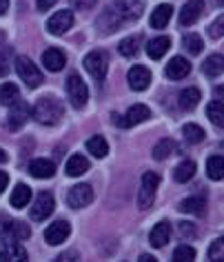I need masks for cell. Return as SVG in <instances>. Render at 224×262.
I'll return each mask as SVG.
<instances>
[{
    "label": "cell",
    "instance_id": "obj_1",
    "mask_svg": "<svg viewBox=\"0 0 224 262\" xmlns=\"http://www.w3.org/2000/svg\"><path fill=\"white\" fill-rule=\"evenodd\" d=\"M144 11V0H116L111 7L104 9V14L98 18V27L104 34H114L124 23H131L140 18Z\"/></svg>",
    "mask_w": 224,
    "mask_h": 262
},
{
    "label": "cell",
    "instance_id": "obj_2",
    "mask_svg": "<svg viewBox=\"0 0 224 262\" xmlns=\"http://www.w3.org/2000/svg\"><path fill=\"white\" fill-rule=\"evenodd\" d=\"M62 102L58 98H51V96H44L36 102L34 107V120H38L40 124H56L58 120L62 118Z\"/></svg>",
    "mask_w": 224,
    "mask_h": 262
},
{
    "label": "cell",
    "instance_id": "obj_3",
    "mask_svg": "<svg viewBox=\"0 0 224 262\" xmlns=\"http://www.w3.org/2000/svg\"><path fill=\"white\" fill-rule=\"evenodd\" d=\"M16 71H18V76H20V80L27 84L29 89H36V87H40V84L44 82L42 71L38 69V64H34V60L27 58V56H18L16 58Z\"/></svg>",
    "mask_w": 224,
    "mask_h": 262
},
{
    "label": "cell",
    "instance_id": "obj_4",
    "mask_svg": "<svg viewBox=\"0 0 224 262\" xmlns=\"http://www.w3.org/2000/svg\"><path fill=\"white\" fill-rule=\"evenodd\" d=\"M84 69L91 74L96 82H104L107 78V71H109V56L107 51H91V54L84 56Z\"/></svg>",
    "mask_w": 224,
    "mask_h": 262
},
{
    "label": "cell",
    "instance_id": "obj_5",
    "mask_svg": "<svg viewBox=\"0 0 224 262\" xmlns=\"http://www.w3.org/2000/svg\"><path fill=\"white\" fill-rule=\"evenodd\" d=\"M158 185H160V176L153 171H144L142 182H140V193H138V207H140L142 211L153 205Z\"/></svg>",
    "mask_w": 224,
    "mask_h": 262
},
{
    "label": "cell",
    "instance_id": "obj_6",
    "mask_svg": "<svg viewBox=\"0 0 224 262\" xmlns=\"http://www.w3.org/2000/svg\"><path fill=\"white\" fill-rule=\"evenodd\" d=\"M67 94H69V100L76 109H82L89 100V87L78 74H71L67 78Z\"/></svg>",
    "mask_w": 224,
    "mask_h": 262
},
{
    "label": "cell",
    "instance_id": "obj_7",
    "mask_svg": "<svg viewBox=\"0 0 224 262\" xmlns=\"http://www.w3.org/2000/svg\"><path fill=\"white\" fill-rule=\"evenodd\" d=\"M149 118H151L149 107H144V104H133L124 116H116V124L122 129H129V127H136V124L149 120Z\"/></svg>",
    "mask_w": 224,
    "mask_h": 262
},
{
    "label": "cell",
    "instance_id": "obj_8",
    "mask_svg": "<svg viewBox=\"0 0 224 262\" xmlns=\"http://www.w3.org/2000/svg\"><path fill=\"white\" fill-rule=\"evenodd\" d=\"M71 25H74V11L62 9V11H56L47 20V31L54 36H62L71 29Z\"/></svg>",
    "mask_w": 224,
    "mask_h": 262
},
{
    "label": "cell",
    "instance_id": "obj_9",
    "mask_svg": "<svg viewBox=\"0 0 224 262\" xmlns=\"http://www.w3.org/2000/svg\"><path fill=\"white\" fill-rule=\"evenodd\" d=\"M54 207H56V200L49 191H42L38 193V198L34 200V207H31V220H44L54 213Z\"/></svg>",
    "mask_w": 224,
    "mask_h": 262
},
{
    "label": "cell",
    "instance_id": "obj_10",
    "mask_svg": "<svg viewBox=\"0 0 224 262\" xmlns=\"http://www.w3.org/2000/svg\"><path fill=\"white\" fill-rule=\"evenodd\" d=\"M94 200V189H91V185H76L74 189H69L67 193V205L71 209H82L87 207L89 202Z\"/></svg>",
    "mask_w": 224,
    "mask_h": 262
},
{
    "label": "cell",
    "instance_id": "obj_11",
    "mask_svg": "<svg viewBox=\"0 0 224 262\" xmlns=\"http://www.w3.org/2000/svg\"><path fill=\"white\" fill-rule=\"evenodd\" d=\"M0 260H7V262H23L27 260V251H25L23 245H18L11 238L0 242Z\"/></svg>",
    "mask_w": 224,
    "mask_h": 262
},
{
    "label": "cell",
    "instance_id": "obj_12",
    "mask_svg": "<svg viewBox=\"0 0 224 262\" xmlns=\"http://www.w3.org/2000/svg\"><path fill=\"white\" fill-rule=\"evenodd\" d=\"M202 11H204L202 0H187L184 7L180 9V25L182 27H189V25L197 23V18L202 16Z\"/></svg>",
    "mask_w": 224,
    "mask_h": 262
},
{
    "label": "cell",
    "instance_id": "obj_13",
    "mask_svg": "<svg viewBox=\"0 0 224 262\" xmlns=\"http://www.w3.org/2000/svg\"><path fill=\"white\" fill-rule=\"evenodd\" d=\"M71 233V227L67 220H58L54 222V225L47 227V231H44V240L49 242V245H60V242H64L69 238Z\"/></svg>",
    "mask_w": 224,
    "mask_h": 262
},
{
    "label": "cell",
    "instance_id": "obj_14",
    "mask_svg": "<svg viewBox=\"0 0 224 262\" xmlns=\"http://www.w3.org/2000/svg\"><path fill=\"white\" fill-rule=\"evenodd\" d=\"M27 118H29V104L23 102V100L14 102V104L9 107V129L18 131L20 127H25Z\"/></svg>",
    "mask_w": 224,
    "mask_h": 262
},
{
    "label": "cell",
    "instance_id": "obj_15",
    "mask_svg": "<svg viewBox=\"0 0 224 262\" xmlns=\"http://www.w3.org/2000/svg\"><path fill=\"white\" fill-rule=\"evenodd\" d=\"M129 84H131V89H136V91L147 89L151 84V71L147 67H142V64H133V67L129 69Z\"/></svg>",
    "mask_w": 224,
    "mask_h": 262
},
{
    "label": "cell",
    "instance_id": "obj_16",
    "mask_svg": "<svg viewBox=\"0 0 224 262\" xmlns=\"http://www.w3.org/2000/svg\"><path fill=\"white\" fill-rule=\"evenodd\" d=\"M167 78H171V80H182V78H187L191 74V62L187 60V58H171L169 64H167Z\"/></svg>",
    "mask_w": 224,
    "mask_h": 262
},
{
    "label": "cell",
    "instance_id": "obj_17",
    "mask_svg": "<svg viewBox=\"0 0 224 262\" xmlns=\"http://www.w3.org/2000/svg\"><path fill=\"white\" fill-rule=\"evenodd\" d=\"M169 238H171V225L167 220H162L153 227V231H151V235H149V242H151L153 249H162V247L169 245Z\"/></svg>",
    "mask_w": 224,
    "mask_h": 262
},
{
    "label": "cell",
    "instance_id": "obj_18",
    "mask_svg": "<svg viewBox=\"0 0 224 262\" xmlns=\"http://www.w3.org/2000/svg\"><path fill=\"white\" fill-rule=\"evenodd\" d=\"M42 64H44V67H47L49 71H62L64 64H67V56H64L60 49L51 47V49H47V51L42 54Z\"/></svg>",
    "mask_w": 224,
    "mask_h": 262
},
{
    "label": "cell",
    "instance_id": "obj_19",
    "mask_svg": "<svg viewBox=\"0 0 224 262\" xmlns=\"http://www.w3.org/2000/svg\"><path fill=\"white\" fill-rule=\"evenodd\" d=\"M29 173L34 178H51L56 173V165L47 158H36L29 162Z\"/></svg>",
    "mask_w": 224,
    "mask_h": 262
},
{
    "label": "cell",
    "instance_id": "obj_20",
    "mask_svg": "<svg viewBox=\"0 0 224 262\" xmlns=\"http://www.w3.org/2000/svg\"><path fill=\"white\" fill-rule=\"evenodd\" d=\"M169 47H171V38L158 36V38H153V40H149L147 54H149V58H153V60H160V58L169 51Z\"/></svg>",
    "mask_w": 224,
    "mask_h": 262
},
{
    "label": "cell",
    "instance_id": "obj_21",
    "mask_svg": "<svg viewBox=\"0 0 224 262\" xmlns=\"http://www.w3.org/2000/svg\"><path fill=\"white\" fill-rule=\"evenodd\" d=\"M171 14H173V7L171 5H158L155 11L151 14V27L153 29H164L167 27V23L171 20Z\"/></svg>",
    "mask_w": 224,
    "mask_h": 262
},
{
    "label": "cell",
    "instance_id": "obj_22",
    "mask_svg": "<svg viewBox=\"0 0 224 262\" xmlns=\"http://www.w3.org/2000/svg\"><path fill=\"white\" fill-rule=\"evenodd\" d=\"M200 89L197 87H189V89H184L180 91V98H177V102H180V109L184 111H191V109H195L197 104H200Z\"/></svg>",
    "mask_w": 224,
    "mask_h": 262
},
{
    "label": "cell",
    "instance_id": "obj_23",
    "mask_svg": "<svg viewBox=\"0 0 224 262\" xmlns=\"http://www.w3.org/2000/svg\"><path fill=\"white\" fill-rule=\"evenodd\" d=\"M180 211L184 213H193V215H202L207 211V200L197 198V195H191V198H184L180 202Z\"/></svg>",
    "mask_w": 224,
    "mask_h": 262
},
{
    "label": "cell",
    "instance_id": "obj_24",
    "mask_svg": "<svg viewBox=\"0 0 224 262\" xmlns=\"http://www.w3.org/2000/svg\"><path fill=\"white\" fill-rule=\"evenodd\" d=\"M89 171V160H87V156H82V154H74L71 158L67 160V173L69 176H82V173H87Z\"/></svg>",
    "mask_w": 224,
    "mask_h": 262
},
{
    "label": "cell",
    "instance_id": "obj_25",
    "mask_svg": "<svg viewBox=\"0 0 224 262\" xmlns=\"http://www.w3.org/2000/svg\"><path fill=\"white\" fill-rule=\"evenodd\" d=\"M87 151L94 158H104L109 154V142L104 140V136H91L87 140Z\"/></svg>",
    "mask_w": 224,
    "mask_h": 262
},
{
    "label": "cell",
    "instance_id": "obj_26",
    "mask_svg": "<svg viewBox=\"0 0 224 262\" xmlns=\"http://www.w3.org/2000/svg\"><path fill=\"white\" fill-rule=\"evenodd\" d=\"M202 69H204V74H207L209 78H217V76H222V71H224V58H222V54H213V56H209L207 60H204Z\"/></svg>",
    "mask_w": 224,
    "mask_h": 262
},
{
    "label": "cell",
    "instance_id": "obj_27",
    "mask_svg": "<svg viewBox=\"0 0 224 262\" xmlns=\"http://www.w3.org/2000/svg\"><path fill=\"white\" fill-rule=\"evenodd\" d=\"M207 176L215 182H220L224 178V158L220 154L211 156V158L207 160Z\"/></svg>",
    "mask_w": 224,
    "mask_h": 262
},
{
    "label": "cell",
    "instance_id": "obj_28",
    "mask_svg": "<svg viewBox=\"0 0 224 262\" xmlns=\"http://www.w3.org/2000/svg\"><path fill=\"white\" fill-rule=\"evenodd\" d=\"M18 100H20V89H18V84L5 82L3 87H0V102H3L5 107H11V104Z\"/></svg>",
    "mask_w": 224,
    "mask_h": 262
},
{
    "label": "cell",
    "instance_id": "obj_29",
    "mask_svg": "<svg viewBox=\"0 0 224 262\" xmlns=\"http://www.w3.org/2000/svg\"><path fill=\"white\" fill-rule=\"evenodd\" d=\"M29 200H31V189L27 185H18L14 189V193H11V207H16V209H23V207H27L29 205Z\"/></svg>",
    "mask_w": 224,
    "mask_h": 262
},
{
    "label": "cell",
    "instance_id": "obj_30",
    "mask_svg": "<svg viewBox=\"0 0 224 262\" xmlns=\"http://www.w3.org/2000/svg\"><path fill=\"white\" fill-rule=\"evenodd\" d=\"M195 171H197L195 162L193 160H184V162H180V165L175 167L173 178H175V182H189L195 176Z\"/></svg>",
    "mask_w": 224,
    "mask_h": 262
},
{
    "label": "cell",
    "instance_id": "obj_31",
    "mask_svg": "<svg viewBox=\"0 0 224 262\" xmlns=\"http://www.w3.org/2000/svg\"><path fill=\"white\" fill-rule=\"evenodd\" d=\"M140 45H142L140 36H131V38H124V40L120 42L118 51H120L124 58H133V56H138V51H140Z\"/></svg>",
    "mask_w": 224,
    "mask_h": 262
},
{
    "label": "cell",
    "instance_id": "obj_32",
    "mask_svg": "<svg viewBox=\"0 0 224 262\" xmlns=\"http://www.w3.org/2000/svg\"><path fill=\"white\" fill-rule=\"evenodd\" d=\"M177 149V145L171 138H164V140H160L158 145L153 147V158L155 160H164V158H169L171 154H173Z\"/></svg>",
    "mask_w": 224,
    "mask_h": 262
},
{
    "label": "cell",
    "instance_id": "obj_33",
    "mask_svg": "<svg viewBox=\"0 0 224 262\" xmlns=\"http://www.w3.org/2000/svg\"><path fill=\"white\" fill-rule=\"evenodd\" d=\"M207 116H209V120L213 122L217 129H222V127H224V109H222V100L211 102L209 107H207Z\"/></svg>",
    "mask_w": 224,
    "mask_h": 262
},
{
    "label": "cell",
    "instance_id": "obj_34",
    "mask_svg": "<svg viewBox=\"0 0 224 262\" xmlns=\"http://www.w3.org/2000/svg\"><path fill=\"white\" fill-rule=\"evenodd\" d=\"M182 136L189 145H197V142L204 140V129L197 127V124H184L182 127Z\"/></svg>",
    "mask_w": 224,
    "mask_h": 262
},
{
    "label": "cell",
    "instance_id": "obj_35",
    "mask_svg": "<svg viewBox=\"0 0 224 262\" xmlns=\"http://www.w3.org/2000/svg\"><path fill=\"white\" fill-rule=\"evenodd\" d=\"M29 227L25 225V222L20 220H9V235L14 240H25V238H29Z\"/></svg>",
    "mask_w": 224,
    "mask_h": 262
},
{
    "label": "cell",
    "instance_id": "obj_36",
    "mask_svg": "<svg viewBox=\"0 0 224 262\" xmlns=\"http://www.w3.org/2000/svg\"><path fill=\"white\" fill-rule=\"evenodd\" d=\"M184 47H187V51L191 56H197V54H202V49H204V45H202V38L200 36H195V34H189V36H184Z\"/></svg>",
    "mask_w": 224,
    "mask_h": 262
},
{
    "label": "cell",
    "instance_id": "obj_37",
    "mask_svg": "<svg viewBox=\"0 0 224 262\" xmlns=\"http://www.w3.org/2000/svg\"><path fill=\"white\" fill-rule=\"evenodd\" d=\"M173 260H177V262H191V260H195V249L191 247V245H180L173 251Z\"/></svg>",
    "mask_w": 224,
    "mask_h": 262
},
{
    "label": "cell",
    "instance_id": "obj_38",
    "mask_svg": "<svg viewBox=\"0 0 224 262\" xmlns=\"http://www.w3.org/2000/svg\"><path fill=\"white\" fill-rule=\"evenodd\" d=\"M222 27H224V18L220 16V18H217V20H215L213 25H209V36L213 38V40H220L222 34H224Z\"/></svg>",
    "mask_w": 224,
    "mask_h": 262
},
{
    "label": "cell",
    "instance_id": "obj_39",
    "mask_svg": "<svg viewBox=\"0 0 224 262\" xmlns=\"http://www.w3.org/2000/svg\"><path fill=\"white\" fill-rule=\"evenodd\" d=\"M215 258H222V238H217L209 247V260H215Z\"/></svg>",
    "mask_w": 224,
    "mask_h": 262
},
{
    "label": "cell",
    "instance_id": "obj_40",
    "mask_svg": "<svg viewBox=\"0 0 224 262\" xmlns=\"http://www.w3.org/2000/svg\"><path fill=\"white\" fill-rule=\"evenodd\" d=\"M96 3H98V0H71V5H74L76 9H80V11H87V9H91Z\"/></svg>",
    "mask_w": 224,
    "mask_h": 262
},
{
    "label": "cell",
    "instance_id": "obj_41",
    "mask_svg": "<svg viewBox=\"0 0 224 262\" xmlns=\"http://www.w3.org/2000/svg\"><path fill=\"white\" fill-rule=\"evenodd\" d=\"M36 5H38V11H49L56 5V0H36Z\"/></svg>",
    "mask_w": 224,
    "mask_h": 262
},
{
    "label": "cell",
    "instance_id": "obj_42",
    "mask_svg": "<svg viewBox=\"0 0 224 262\" xmlns=\"http://www.w3.org/2000/svg\"><path fill=\"white\" fill-rule=\"evenodd\" d=\"M180 231H182L184 235H193V233H195V227L191 225V222H180Z\"/></svg>",
    "mask_w": 224,
    "mask_h": 262
},
{
    "label": "cell",
    "instance_id": "obj_43",
    "mask_svg": "<svg viewBox=\"0 0 224 262\" xmlns=\"http://www.w3.org/2000/svg\"><path fill=\"white\" fill-rule=\"evenodd\" d=\"M7 185H9V176L5 173V171H0V193L7 189Z\"/></svg>",
    "mask_w": 224,
    "mask_h": 262
},
{
    "label": "cell",
    "instance_id": "obj_44",
    "mask_svg": "<svg viewBox=\"0 0 224 262\" xmlns=\"http://www.w3.org/2000/svg\"><path fill=\"white\" fill-rule=\"evenodd\" d=\"M9 9V0H0V16H5Z\"/></svg>",
    "mask_w": 224,
    "mask_h": 262
},
{
    "label": "cell",
    "instance_id": "obj_45",
    "mask_svg": "<svg viewBox=\"0 0 224 262\" xmlns=\"http://www.w3.org/2000/svg\"><path fill=\"white\" fill-rule=\"evenodd\" d=\"M5 74H7V60L0 56V76H5Z\"/></svg>",
    "mask_w": 224,
    "mask_h": 262
},
{
    "label": "cell",
    "instance_id": "obj_46",
    "mask_svg": "<svg viewBox=\"0 0 224 262\" xmlns=\"http://www.w3.org/2000/svg\"><path fill=\"white\" fill-rule=\"evenodd\" d=\"M140 262H155V258H153V255H147V253H142V255H140Z\"/></svg>",
    "mask_w": 224,
    "mask_h": 262
},
{
    "label": "cell",
    "instance_id": "obj_47",
    "mask_svg": "<svg viewBox=\"0 0 224 262\" xmlns=\"http://www.w3.org/2000/svg\"><path fill=\"white\" fill-rule=\"evenodd\" d=\"M3 162H7V154H5L3 149H0V165H3Z\"/></svg>",
    "mask_w": 224,
    "mask_h": 262
},
{
    "label": "cell",
    "instance_id": "obj_48",
    "mask_svg": "<svg viewBox=\"0 0 224 262\" xmlns=\"http://www.w3.org/2000/svg\"><path fill=\"white\" fill-rule=\"evenodd\" d=\"M217 5H222V0H217Z\"/></svg>",
    "mask_w": 224,
    "mask_h": 262
}]
</instances>
